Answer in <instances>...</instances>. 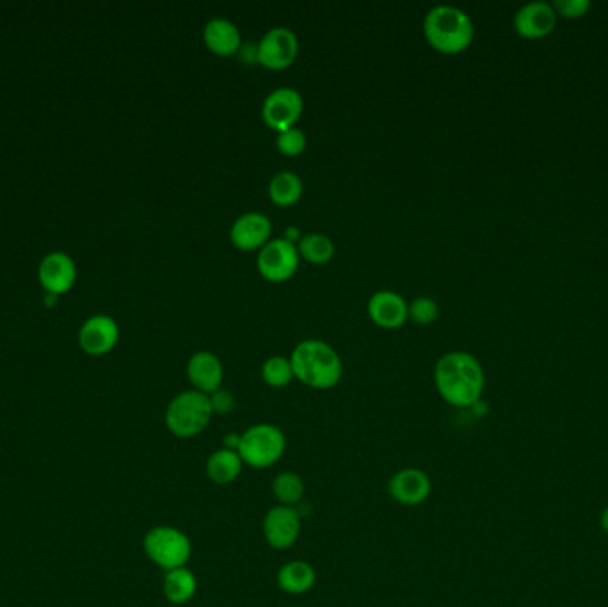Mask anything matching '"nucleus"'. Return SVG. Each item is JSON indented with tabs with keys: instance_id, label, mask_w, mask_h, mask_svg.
<instances>
[{
	"instance_id": "obj_18",
	"label": "nucleus",
	"mask_w": 608,
	"mask_h": 607,
	"mask_svg": "<svg viewBox=\"0 0 608 607\" xmlns=\"http://www.w3.org/2000/svg\"><path fill=\"white\" fill-rule=\"evenodd\" d=\"M203 40L208 49L217 56H232L240 47L237 25L228 18H210L203 29Z\"/></svg>"
},
{
	"instance_id": "obj_24",
	"label": "nucleus",
	"mask_w": 608,
	"mask_h": 607,
	"mask_svg": "<svg viewBox=\"0 0 608 607\" xmlns=\"http://www.w3.org/2000/svg\"><path fill=\"white\" fill-rule=\"evenodd\" d=\"M299 257L312 262V264H326L335 255V243L331 237L324 234H306L297 244Z\"/></svg>"
},
{
	"instance_id": "obj_27",
	"label": "nucleus",
	"mask_w": 608,
	"mask_h": 607,
	"mask_svg": "<svg viewBox=\"0 0 608 607\" xmlns=\"http://www.w3.org/2000/svg\"><path fill=\"white\" fill-rule=\"evenodd\" d=\"M438 312H440V308L436 305V301L427 296H420L411 301V305H409V317L418 324H429L436 321Z\"/></svg>"
},
{
	"instance_id": "obj_23",
	"label": "nucleus",
	"mask_w": 608,
	"mask_h": 607,
	"mask_svg": "<svg viewBox=\"0 0 608 607\" xmlns=\"http://www.w3.org/2000/svg\"><path fill=\"white\" fill-rule=\"evenodd\" d=\"M306 494V485L303 478L296 472H280L272 481V495L281 506L296 508L299 502L303 501Z\"/></svg>"
},
{
	"instance_id": "obj_19",
	"label": "nucleus",
	"mask_w": 608,
	"mask_h": 607,
	"mask_svg": "<svg viewBox=\"0 0 608 607\" xmlns=\"http://www.w3.org/2000/svg\"><path fill=\"white\" fill-rule=\"evenodd\" d=\"M276 583L287 595H304L317 583V572L308 561L294 559L278 570Z\"/></svg>"
},
{
	"instance_id": "obj_11",
	"label": "nucleus",
	"mask_w": 608,
	"mask_h": 607,
	"mask_svg": "<svg viewBox=\"0 0 608 607\" xmlns=\"http://www.w3.org/2000/svg\"><path fill=\"white\" fill-rule=\"evenodd\" d=\"M557 13L553 9L552 2L546 0H532L523 4L516 15H514V29L516 33L527 38V40H539L548 34H552L557 27Z\"/></svg>"
},
{
	"instance_id": "obj_6",
	"label": "nucleus",
	"mask_w": 608,
	"mask_h": 607,
	"mask_svg": "<svg viewBox=\"0 0 608 607\" xmlns=\"http://www.w3.org/2000/svg\"><path fill=\"white\" fill-rule=\"evenodd\" d=\"M144 554L162 570L187 567L192 556V543L184 531L173 526L150 529L143 540Z\"/></svg>"
},
{
	"instance_id": "obj_29",
	"label": "nucleus",
	"mask_w": 608,
	"mask_h": 607,
	"mask_svg": "<svg viewBox=\"0 0 608 607\" xmlns=\"http://www.w3.org/2000/svg\"><path fill=\"white\" fill-rule=\"evenodd\" d=\"M208 397H210L214 413H221L223 415V413L232 412L233 408H235V397L228 390H216L214 394H210Z\"/></svg>"
},
{
	"instance_id": "obj_20",
	"label": "nucleus",
	"mask_w": 608,
	"mask_h": 607,
	"mask_svg": "<svg viewBox=\"0 0 608 607\" xmlns=\"http://www.w3.org/2000/svg\"><path fill=\"white\" fill-rule=\"evenodd\" d=\"M242 469H244V462H242L240 454L232 449H224V447L210 454L205 463L207 478L216 485H230L239 478Z\"/></svg>"
},
{
	"instance_id": "obj_25",
	"label": "nucleus",
	"mask_w": 608,
	"mask_h": 607,
	"mask_svg": "<svg viewBox=\"0 0 608 607\" xmlns=\"http://www.w3.org/2000/svg\"><path fill=\"white\" fill-rule=\"evenodd\" d=\"M262 380L274 389L287 387L288 383L294 380L290 358L281 357V355L267 358L262 365Z\"/></svg>"
},
{
	"instance_id": "obj_16",
	"label": "nucleus",
	"mask_w": 608,
	"mask_h": 607,
	"mask_svg": "<svg viewBox=\"0 0 608 607\" xmlns=\"http://www.w3.org/2000/svg\"><path fill=\"white\" fill-rule=\"evenodd\" d=\"M187 376L194 390L203 394H214L223 385L224 369L219 357L210 351H198L189 358Z\"/></svg>"
},
{
	"instance_id": "obj_31",
	"label": "nucleus",
	"mask_w": 608,
	"mask_h": 607,
	"mask_svg": "<svg viewBox=\"0 0 608 607\" xmlns=\"http://www.w3.org/2000/svg\"><path fill=\"white\" fill-rule=\"evenodd\" d=\"M601 527H603V531H605V533H607L608 535V508H605V510H603V513H601Z\"/></svg>"
},
{
	"instance_id": "obj_2",
	"label": "nucleus",
	"mask_w": 608,
	"mask_h": 607,
	"mask_svg": "<svg viewBox=\"0 0 608 607\" xmlns=\"http://www.w3.org/2000/svg\"><path fill=\"white\" fill-rule=\"evenodd\" d=\"M290 364L294 378L310 389H333L342 380L344 373L338 353L324 340L308 339L299 342L290 355Z\"/></svg>"
},
{
	"instance_id": "obj_8",
	"label": "nucleus",
	"mask_w": 608,
	"mask_h": 607,
	"mask_svg": "<svg viewBox=\"0 0 608 607\" xmlns=\"http://www.w3.org/2000/svg\"><path fill=\"white\" fill-rule=\"evenodd\" d=\"M299 41L288 27H272L256 45V61L271 70H283L296 61Z\"/></svg>"
},
{
	"instance_id": "obj_28",
	"label": "nucleus",
	"mask_w": 608,
	"mask_h": 607,
	"mask_svg": "<svg viewBox=\"0 0 608 607\" xmlns=\"http://www.w3.org/2000/svg\"><path fill=\"white\" fill-rule=\"evenodd\" d=\"M553 9L557 13V17L582 18L589 13L591 9V0H555L552 2Z\"/></svg>"
},
{
	"instance_id": "obj_9",
	"label": "nucleus",
	"mask_w": 608,
	"mask_h": 607,
	"mask_svg": "<svg viewBox=\"0 0 608 607\" xmlns=\"http://www.w3.org/2000/svg\"><path fill=\"white\" fill-rule=\"evenodd\" d=\"M301 515L296 508L290 506H274L265 513L262 522L265 542L274 551H287L299 540L301 535Z\"/></svg>"
},
{
	"instance_id": "obj_10",
	"label": "nucleus",
	"mask_w": 608,
	"mask_h": 607,
	"mask_svg": "<svg viewBox=\"0 0 608 607\" xmlns=\"http://www.w3.org/2000/svg\"><path fill=\"white\" fill-rule=\"evenodd\" d=\"M303 97L294 88H278L265 97L262 104L264 122L276 132L294 127V123L303 114Z\"/></svg>"
},
{
	"instance_id": "obj_30",
	"label": "nucleus",
	"mask_w": 608,
	"mask_h": 607,
	"mask_svg": "<svg viewBox=\"0 0 608 607\" xmlns=\"http://www.w3.org/2000/svg\"><path fill=\"white\" fill-rule=\"evenodd\" d=\"M240 444V433H226V437L223 438L224 449H232L237 451Z\"/></svg>"
},
{
	"instance_id": "obj_14",
	"label": "nucleus",
	"mask_w": 608,
	"mask_h": 607,
	"mask_svg": "<svg viewBox=\"0 0 608 607\" xmlns=\"http://www.w3.org/2000/svg\"><path fill=\"white\" fill-rule=\"evenodd\" d=\"M271 219L262 212H246L233 221L230 239L239 250H262L271 239Z\"/></svg>"
},
{
	"instance_id": "obj_22",
	"label": "nucleus",
	"mask_w": 608,
	"mask_h": 607,
	"mask_svg": "<svg viewBox=\"0 0 608 607\" xmlns=\"http://www.w3.org/2000/svg\"><path fill=\"white\" fill-rule=\"evenodd\" d=\"M303 180L294 171H280L269 182V196L280 207H288L303 195Z\"/></svg>"
},
{
	"instance_id": "obj_12",
	"label": "nucleus",
	"mask_w": 608,
	"mask_h": 607,
	"mask_svg": "<svg viewBox=\"0 0 608 607\" xmlns=\"http://www.w3.org/2000/svg\"><path fill=\"white\" fill-rule=\"evenodd\" d=\"M388 494L402 506H420L432 494V481L427 472L416 467L395 472L388 481Z\"/></svg>"
},
{
	"instance_id": "obj_4",
	"label": "nucleus",
	"mask_w": 608,
	"mask_h": 607,
	"mask_svg": "<svg viewBox=\"0 0 608 607\" xmlns=\"http://www.w3.org/2000/svg\"><path fill=\"white\" fill-rule=\"evenodd\" d=\"M212 415L210 397L192 389L171 399L164 421L169 433L176 438H194L207 429Z\"/></svg>"
},
{
	"instance_id": "obj_17",
	"label": "nucleus",
	"mask_w": 608,
	"mask_h": 607,
	"mask_svg": "<svg viewBox=\"0 0 608 607\" xmlns=\"http://www.w3.org/2000/svg\"><path fill=\"white\" fill-rule=\"evenodd\" d=\"M368 316L381 328H400L408 321L409 305L392 291H379L368 300Z\"/></svg>"
},
{
	"instance_id": "obj_13",
	"label": "nucleus",
	"mask_w": 608,
	"mask_h": 607,
	"mask_svg": "<svg viewBox=\"0 0 608 607\" xmlns=\"http://www.w3.org/2000/svg\"><path fill=\"white\" fill-rule=\"evenodd\" d=\"M120 339V328L109 316H95L82 324L79 332L80 348L91 357H102L109 353Z\"/></svg>"
},
{
	"instance_id": "obj_21",
	"label": "nucleus",
	"mask_w": 608,
	"mask_h": 607,
	"mask_svg": "<svg viewBox=\"0 0 608 607\" xmlns=\"http://www.w3.org/2000/svg\"><path fill=\"white\" fill-rule=\"evenodd\" d=\"M162 591L168 602L175 606H182L194 599V595L198 591V579L194 572L187 567L169 570L162 579Z\"/></svg>"
},
{
	"instance_id": "obj_1",
	"label": "nucleus",
	"mask_w": 608,
	"mask_h": 607,
	"mask_svg": "<svg viewBox=\"0 0 608 607\" xmlns=\"http://www.w3.org/2000/svg\"><path fill=\"white\" fill-rule=\"evenodd\" d=\"M434 383L448 405L470 408L479 403L486 387V376L472 353L452 351L436 362Z\"/></svg>"
},
{
	"instance_id": "obj_7",
	"label": "nucleus",
	"mask_w": 608,
	"mask_h": 607,
	"mask_svg": "<svg viewBox=\"0 0 608 607\" xmlns=\"http://www.w3.org/2000/svg\"><path fill=\"white\" fill-rule=\"evenodd\" d=\"M256 268L269 282H285L299 268V251L285 237L271 239L256 257Z\"/></svg>"
},
{
	"instance_id": "obj_5",
	"label": "nucleus",
	"mask_w": 608,
	"mask_h": 607,
	"mask_svg": "<svg viewBox=\"0 0 608 607\" xmlns=\"http://www.w3.org/2000/svg\"><path fill=\"white\" fill-rule=\"evenodd\" d=\"M287 451V437L278 426L262 422L240 433L237 453L251 469H271Z\"/></svg>"
},
{
	"instance_id": "obj_26",
	"label": "nucleus",
	"mask_w": 608,
	"mask_h": 607,
	"mask_svg": "<svg viewBox=\"0 0 608 607\" xmlns=\"http://www.w3.org/2000/svg\"><path fill=\"white\" fill-rule=\"evenodd\" d=\"M276 146H278L281 154L294 157V155L301 154L304 148H306V134L301 129L290 127V129L283 130V132H278Z\"/></svg>"
},
{
	"instance_id": "obj_15",
	"label": "nucleus",
	"mask_w": 608,
	"mask_h": 607,
	"mask_svg": "<svg viewBox=\"0 0 608 607\" xmlns=\"http://www.w3.org/2000/svg\"><path fill=\"white\" fill-rule=\"evenodd\" d=\"M77 278V268L66 253L56 251L47 255L40 266V282L45 291L59 296L70 291Z\"/></svg>"
},
{
	"instance_id": "obj_3",
	"label": "nucleus",
	"mask_w": 608,
	"mask_h": 607,
	"mask_svg": "<svg viewBox=\"0 0 608 607\" xmlns=\"http://www.w3.org/2000/svg\"><path fill=\"white\" fill-rule=\"evenodd\" d=\"M424 33L434 49L443 54H457L472 45L475 27L472 18L463 9L440 4L427 11Z\"/></svg>"
}]
</instances>
